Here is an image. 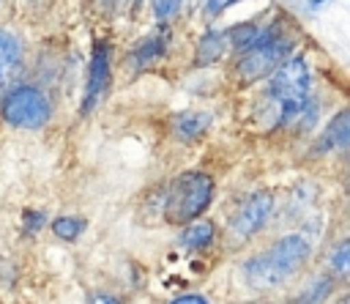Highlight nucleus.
Segmentation results:
<instances>
[{
  "instance_id": "nucleus-1",
  "label": "nucleus",
  "mask_w": 350,
  "mask_h": 304,
  "mask_svg": "<svg viewBox=\"0 0 350 304\" xmlns=\"http://www.w3.org/2000/svg\"><path fill=\"white\" fill-rule=\"evenodd\" d=\"M312 260V241L304 233H284L271 241L265 249L243 260L241 271L252 290L268 293L290 285L298 274L306 271Z\"/></svg>"
},
{
  "instance_id": "nucleus-2",
  "label": "nucleus",
  "mask_w": 350,
  "mask_h": 304,
  "mask_svg": "<svg viewBox=\"0 0 350 304\" xmlns=\"http://www.w3.org/2000/svg\"><path fill=\"white\" fill-rule=\"evenodd\" d=\"M287 16H276L268 19L262 25L260 38L235 55V60L230 63V77L238 88L254 85L265 77H271L293 52H295V38L287 33Z\"/></svg>"
},
{
  "instance_id": "nucleus-3",
  "label": "nucleus",
  "mask_w": 350,
  "mask_h": 304,
  "mask_svg": "<svg viewBox=\"0 0 350 304\" xmlns=\"http://www.w3.org/2000/svg\"><path fill=\"white\" fill-rule=\"evenodd\" d=\"M213 194H216L213 175H208L205 170H183L170 181L164 192L161 216L164 222L183 227L208 211V205L213 203Z\"/></svg>"
},
{
  "instance_id": "nucleus-4",
  "label": "nucleus",
  "mask_w": 350,
  "mask_h": 304,
  "mask_svg": "<svg viewBox=\"0 0 350 304\" xmlns=\"http://www.w3.org/2000/svg\"><path fill=\"white\" fill-rule=\"evenodd\" d=\"M3 118L14 129L38 131L52 118V101L49 96L36 85H16L3 96Z\"/></svg>"
},
{
  "instance_id": "nucleus-5",
  "label": "nucleus",
  "mask_w": 350,
  "mask_h": 304,
  "mask_svg": "<svg viewBox=\"0 0 350 304\" xmlns=\"http://www.w3.org/2000/svg\"><path fill=\"white\" fill-rule=\"evenodd\" d=\"M273 216V194L271 192H254L249 194L241 208L232 214L230 225H227V241L232 244H246L249 238H254Z\"/></svg>"
},
{
  "instance_id": "nucleus-6",
  "label": "nucleus",
  "mask_w": 350,
  "mask_h": 304,
  "mask_svg": "<svg viewBox=\"0 0 350 304\" xmlns=\"http://www.w3.org/2000/svg\"><path fill=\"white\" fill-rule=\"evenodd\" d=\"M112 77V47L107 41H96L90 66H88V82H85V96H82V112H93V107L101 101V96L109 88Z\"/></svg>"
},
{
  "instance_id": "nucleus-7",
  "label": "nucleus",
  "mask_w": 350,
  "mask_h": 304,
  "mask_svg": "<svg viewBox=\"0 0 350 304\" xmlns=\"http://www.w3.org/2000/svg\"><path fill=\"white\" fill-rule=\"evenodd\" d=\"M167 44H170V30H167V25H159L156 33L145 36V38L131 49V55H129V68H134V71L150 68L153 63H159V60L164 58Z\"/></svg>"
},
{
  "instance_id": "nucleus-8",
  "label": "nucleus",
  "mask_w": 350,
  "mask_h": 304,
  "mask_svg": "<svg viewBox=\"0 0 350 304\" xmlns=\"http://www.w3.org/2000/svg\"><path fill=\"white\" fill-rule=\"evenodd\" d=\"M334 290H336V279L328 271H317L290 296L287 304H328Z\"/></svg>"
},
{
  "instance_id": "nucleus-9",
  "label": "nucleus",
  "mask_w": 350,
  "mask_h": 304,
  "mask_svg": "<svg viewBox=\"0 0 350 304\" xmlns=\"http://www.w3.org/2000/svg\"><path fill=\"white\" fill-rule=\"evenodd\" d=\"M211 112L205 110H180L172 118V134L180 142H197L208 129H211Z\"/></svg>"
},
{
  "instance_id": "nucleus-10",
  "label": "nucleus",
  "mask_w": 350,
  "mask_h": 304,
  "mask_svg": "<svg viewBox=\"0 0 350 304\" xmlns=\"http://www.w3.org/2000/svg\"><path fill=\"white\" fill-rule=\"evenodd\" d=\"M22 68V41L0 27V90L8 88V82L19 74Z\"/></svg>"
},
{
  "instance_id": "nucleus-11",
  "label": "nucleus",
  "mask_w": 350,
  "mask_h": 304,
  "mask_svg": "<svg viewBox=\"0 0 350 304\" xmlns=\"http://www.w3.org/2000/svg\"><path fill=\"white\" fill-rule=\"evenodd\" d=\"M230 41H227V30H216V27H208L200 38H197V49H194V66L205 68V66H213L221 60V55L227 52Z\"/></svg>"
},
{
  "instance_id": "nucleus-12",
  "label": "nucleus",
  "mask_w": 350,
  "mask_h": 304,
  "mask_svg": "<svg viewBox=\"0 0 350 304\" xmlns=\"http://www.w3.org/2000/svg\"><path fill=\"white\" fill-rule=\"evenodd\" d=\"M323 271H328L336 279V285H350V236H345L328 246Z\"/></svg>"
},
{
  "instance_id": "nucleus-13",
  "label": "nucleus",
  "mask_w": 350,
  "mask_h": 304,
  "mask_svg": "<svg viewBox=\"0 0 350 304\" xmlns=\"http://www.w3.org/2000/svg\"><path fill=\"white\" fill-rule=\"evenodd\" d=\"M178 241H180V246H186V249H208V246L216 241V225H213L211 219L200 216V219L183 225Z\"/></svg>"
},
{
  "instance_id": "nucleus-14",
  "label": "nucleus",
  "mask_w": 350,
  "mask_h": 304,
  "mask_svg": "<svg viewBox=\"0 0 350 304\" xmlns=\"http://www.w3.org/2000/svg\"><path fill=\"white\" fill-rule=\"evenodd\" d=\"M320 145L328 151H350V110H342L331 118Z\"/></svg>"
},
{
  "instance_id": "nucleus-15",
  "label": "nucleus",
  "mask_w": 350,
  "mask_h": 304,
  "mask_svg": "<svg viewBox=\"0 0 350 304\" xmlns=\"http://www.w3.org/2000/svg\"><path fill=\"white\" fill-rule=\"evenodd\" d=\"M85 227H88V222L82 216H57V219H52V233L60 241H77L85 233Z\"/></svg>"
},
{
  "instance_id": "nucleus-16",
  "label": "nucleus",
  "mask_w": 350,
  "mask_h": 304,
  "mask_svg": "<svg viewBox=\"0 0 350 304\" xmlns=\"http://www.w3.org/2000/svg\"><path fill=\"white\" fill-rule=\"evenodd\" d=\"M183 3H186V0H150V14L156 16L159 25H170V22L180 14Z\"/></svg>"
},
{
  "instance_id": "nucleus-17",
  "label": "nucleus",
  "mask_w": 350,
  "mask_h": 304,
  "mask_svg": "<svg viewBox=\"0 0 350 304\" xmlns=\"http://www.w3.org/2000/svg\"><path fill=\"white\" fill-rule=\"evenodd\" d=\"M235 3H241V0H205L202 14H205V19H216V16H221L227 8H232Z\"/></svg>"
},
{
  "instance_id": "nucleus-18",
  "label": "nucleus",
  "mask_w": 350,
  "mask_h": 304,
  "mask_svg": "<svg viewBox=\"0 0 350 304\" xmlns=\"http://www.w3.org/2000/svg\"><path fill=\"white\" fill-rule=\"evenodd\" d=\"M170 304H211L202 293H180V296H175Z\"/></svg>"
},
{
  "instance_id": "nucleus-19",
  "label": "nucleus",
  "mask_w": 350,
  "mask_h": 304,
  "mask_svg": "<svg viewBox=\"0 0 350 304\" xmlns=\"http://www.w3.org/2000/svg\"><path fill=\"white\" fill-rule=\"evenodd\" d=\"M90 304H123V301L118 296H112V293H93Z\"/></svg>"
},
{
  "instance_id": "nucleus-20",
  "label": "nucleus",
  "mask_w": 350,
  "mask_h": 304,
  "mask_svg": "<svg viewBox=\"0 0 350 304\" xmlns=\"http://www.w3.org/2000/svg\"><path fill=\"white\" fill-rule=\"evenodd\" d=\"M331 304H350V293H345V296H339V299H334Z\"/></svg>"
},
{
  "instance_id": "nucleus-21",
  "label": "nucleus",
  "mask_w": 350,
  "mask_h": 304,
  "mask_svg": "<svg viewBox=\"0 0 350 304\" xmlns=\"http://www.w3.org/2000/svg\"><path fill=\"white\" fill-rule=\"evenodd\" d=\"M328 3H331V0H312L309 8H320V5H328Z\"/></svg>"
},
{
  "instance_id": "nucleus-22",
  "label": "nucleus",
  "mask_w": 350,
  "mask_h": 304,
  "mask_svg": "<svg viewBox=\"0 0 350 304\" xmlns=\"http://www.w3.org/2000/svg\"><path fill=\"white\" fill-rule=\"evenodd\" d=\"M246 304H271V301H246Z\"/></svg>"
}]
</instances>
